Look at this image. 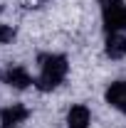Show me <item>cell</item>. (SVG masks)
<instances>
[{"label":"cell","mask_w":126,"mask_h":128,"mask_svg":"<svg viewBox=\"0 0 126 128\" xmlns=\"http://www.w3.org/2000/svg\"><path fill=\"white\" fill-rule=\"evenodd\" d=\"M15 27L13 25H5V22H0V44H8V42H13L15 40Z\"/></svg>","instance_id":"ba28073f"},{"label":"cell","mask_w":126,"mask_h":128,"mask_svg":"<svg viewBox=\"0 0 126 128\" xmlns=\"http://www.w3.org/2000/svg\"><path fill=\"white\" fill-rule=\"evenodd\" d=\"M104 52L109 59H124L126 57V34L124 32H109L104 40Z\"/></svg>","instance_id":"8992f818"},{"label":"cell","mask_w":126,"mask_h":128,"mask_svg":"<svg viewBox=\"0 0 126 128\" xmlns=\"http://www.w3.org/2000/svg\"><path fill=\"white\" fill-rule=\"evenodd\" d=\"M3 84H8L10 89H17V91H22V89H30L35 79H32V74L22 66V64H10V66H5V72H3Z\"/></svg>","instance_id":"3957f363"},{"label":"cell","mask_w":126,"mask_h":128,"mask_svg":"<svg viewBox=\"0 0 126 128\" xmlns=\"http://www.w3.org/2000/svg\"><path fill=\"white\" fill-rule=\"evenodd\" d=\"M104 98L111 108L126 113V79H119V81H111L104 91Z\"/></svg>","instance_id":"5b68a950"},{"label":"cell","mask_w":126,"mask_h":128,"mask_svg":"<svg viewBox=\"0 0 126 128\" xmlns=\"http://www.w3.org/2000/svg\"><path fill=\"white\" fill-rule=\"evenodd\" d=\"M37 64H40V74L35 79V86L40 91H52L57 89L64 79H67V72H69V62L64 54H57V52H42L37 57Z\"/></svg>","instance_id":"6da1fadb"},{"label":"cell","mask_w":126,"mask_h":128,"mask_svg":"<svg viewBox=\"0 0 126 128\" xmlns=\"http://www.w3.org/2000/svg\"><path fill=\"white\" fill-rule=\"evenodd\" d=\"M101 22L109 32H126V0H99Z\"/></svg>","instance_id":"7a4b0ae2"},{"label":"cell","mask_w":126,"mask_h":128,"mask_svg":"<svg viewBox=\"0 0 126 128\" xmlns=\"http://www.w3.org/2000/svg\"><path fill=\"white\" fill-rule=\"evenodd\" d=\"M92 126V111L84 104H74L67 111V128H89Z\"/></svg>","instance_id":"52a82bcc"},{"label":"cell","mask_w":126,"mask_h":128,"mask_svg":"<svg viewBox=\"0 0 126 128\" xmlns=\"http://www.w3.org/2000/svg\"><path fill=\"white\" fill-rule=\"evenodd\" d=\"M30 118V108L25 104H10L0 108V128H20Z\"/></svg>","instance_id":"277c9868"}]
</instances>
